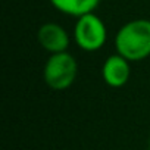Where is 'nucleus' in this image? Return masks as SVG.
<instances>
[{
    "label": "nucleus",
    "instance_id": "obj_7",
    "mask_svg": "<svg viewBox=\"0 0 150 150\" xmlns=\"http://www.w3.org/2000/svg\"><path fill=\"white\" fill-rule=\"evenodd\" d=\"M149 150H150V140H149Z\"/></svg>",
    "mask_w": 150,
    "mask_h": 150
},
{
    "label": "nucleus",
    "instance_id": "obj_5",
    "mask_svg": "<svg viewBox=\"0 0 150 150\" xmlns=\"http://www.w3.org/2000/svg\"><path fill=\"white\" fill-rule=\"evenodd\" d=\"M37 38H38V43L41 44V47L44 50L50 52L52 54L62 53L69 46L68 33L59 24H54V22H47V24L41 25L37 33Z\"/></svg>",
    "mask_w": 150,
    "mask_h": 150
},
{
    "label": "nucleus",
    "instance_id": "obj_6",
    "mask_svg": "<svg viewBox=\"0 0 150 150\" xmlns=\"http://www.w3.org/2000/svg\"><path fill=\"white\" fill-rule=\"evenodd\" d=\"M100 0H50V3L62 13L72 15V16H83L91 13Z\"/></svg>",
    "mask_w": 150,
    "mask_h": 150
},
{
    "label": "nucleus",
    "instance_id": "obj_4",
    "mask_svg": "<svg viewBox=\"0 0 150 150\" xmlns=\"http://www.w3.org/2000/svg\"><path fill=\"white\" fill-rule=\"evenodd\" d=\"M103 80L108 86L119 88L125 86L129 80L131 69H129V60L125 59L121 54H112L106 59L102 68Z\"/></svg>",
    "mask_w": 150,
    "mask_h": 150
},
{
    "label": "nucleus",
    "instance_id": "obj_1",
    "mask_svg": "<svg viewBox=\"0 0 150 150\" xmlns=\"http://www.w3.org/2000/svg\"><path fill=\"white\" fill-rule=\"evenodd\" d=\"M115 47L118 54L129 62L150 56V21L134 19L127 22L115 37Z\"/></svg>",
    "mask_w": 150,
    "mask_h": 150
},
{
    "label": "nucleus",
    "instance_id": "obj_3",
    "mask_svg": "<svg viewBox=\"0 0 150 150\" xmlns=\"http://www.w3.org/2000/svg\"><path fill=\"white\" fill-rule=\"evenodd\" d=\"M106 27L103 21L93 12L78 18L74 30V38L80 49L86 52H96L106 43Z\"/></svg>",
    "mask_w": 150,
    "mask_h": 150
},
{
    "label": "nucleus",
    "instance_id": "obj_2",
    "mask_svg": "<svg viewBox=\"0 0 150 150\" xmlns=\"http://www.w3.org/2000/svg\"><path fill=\"white\" fill-rule=\"evenodd\" d=\"M77 71L78 65L74 56H71L66 52H62L54 53L47 59L43 71V77L50 88L65 90L75 81Z\"/></svg>",
    "mask_w": 150,
    "mask_h": 150
}]
</instances>
